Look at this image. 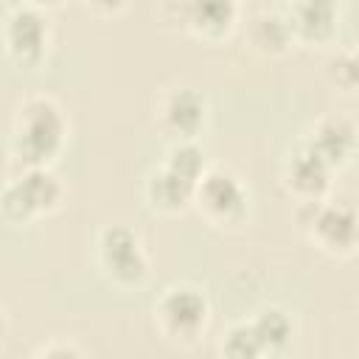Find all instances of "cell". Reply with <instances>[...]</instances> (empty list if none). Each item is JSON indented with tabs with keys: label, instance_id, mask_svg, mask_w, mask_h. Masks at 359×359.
I'll return each mask as SVG.
<instances>
[{
	"label": "cell",
	"instance_id": "obj_1",
	"mask_svg": "<svg viewBox=\"0 0 359 359\" xmlns=\"http://www.w3.org/2000/svg\"><path fill=\"white\" fill-rule=\"evenodd\" d=\"M65 135H67L65 115L50 98L34 95L17 107L11 149L25 168L48 165L59 154Z\"/></svg>",
	"mask_w": 359,
	"mask_h": 359
},
{
	"label": "cell",
	"instance_id": "obj_2",
	"mask_svg": "<svg viewBox=\"0 0 359 359\" xmlns=\"http://www.w3.org/2000/svg\"><path fill=\"white\" fill-rule=\"evenodd\" d=\"M59 202H62V182L45 165L25 168L0 194V210L11 224H28L36 216L59 208Z\"/></svg>",
	"mask_w": 359,
	"mask_h": 359
},
{
	"label": "cell",
	"instance_id": "obj_3",
	"mask_svg": "<svg viewBox=\"0 0 359 359\" xmlns=\"http://www.w3.org/2000/svg\"><path fill=\"white\" fill-rule=\"evenodd\" d=\"M154 314L165 339L191 342L199 337V331L208 323V300L199 289L174 286V289H165V294L157 300Z\"/></svg>",
	"mask_w": 359,
	"mask_h": 359
},
{
	"label": "cell",
	"instance_id": "obj_4",
	"mask_svg": "<svg viewBox=\"0 0 359 359\" xmlns=\"http://www.w3.org/2000/svg\"><path fill=\"white\" fill-rule=\"evenodd\" d=\"M191 202H196L199 213L213 224H236L244 216L247 194L241 182L230 171H208L196 180Z\"/></svg>",
	"mask_w": 359,
	"mask_h": 359
},
{
	"label": "cell",
	"instance_id": "obj_5",
	"mask_svg": "<svg viewBox=\"0 0 359 359\" xmlns=\"http://www.w3.org/2000/svg\"><path fill=\"white\" fill-rule=\"evenodd\" d=\"M98 252H101V264H104L107 275L118 286L129 289V286H140L146 280L149 261H146V255L140 250L137 236L129 227H121V224L107 227L101 233Z\"/></svg>",
	"mask_w": 359,
	"mask_h": 359
},
{
	"label": "cell",
	"instance_id": "obj_6",
	"mask_svg": "<svg viewBox=\"0 0 359 359\" xmlns=\"http://www.w3.org/2000/svg\"><path fill=\"white\" fill-rule=\"evenodd\" d=\"M311 208L309 236L311 241L328 252V255H351L356 247V216L351 208L342 205H320V202H306Z\"/></svg>",
	"mask_w": 359,
	"mask_h": 359
},
{
	"label": "cell",
	"instance_id": "obj_7",
	"mask_svg": "<svg viewBox=\"0 0 359 359\" xmlns=\"http://www.w3.org/2000/svg\"><path fill=\"white\" fill-rule=\"evenodd\" d=\"M45 45H48V25L42 14L31 6L17 8L6 25V48L11 59L20 65H36L45 53Z\"/></svg>",
	"mask_w": 359,
	"mask_h": 359
},
{
	"label": "cell",
	"instance_id": "obj_8",
	"mask_svg": "<svg viewBox=\"0 0 359 359\" xmlns=\"http://www.w3.org/2000/svg\"><path fill=\"white\" fill-rule=\"evenodd\" d=\"M177 25L199 36H222L236 22V0H171Z\"/></svg>",
	"mask_w": 359,
	"mask_h": 359
},
{
	"label": "cell",
	"instance_id": "obj_9",
	"mask_svg": "<svg viewBox=\"0 0 359 359\" xmlns=\"http://www.w3.org/2000/svg\"><path fill=\"white\" fill-rule=\"evenodd\" d=\"M337 20V6L334 0H294L292 14H289V28L294 39L303 42H323L331 36Z\"/></svg>",
	"mask_w": 359,
	"mask_h": 359
},
{
	"label": "cell",
	"instance_id": "obj_10",
	"mask_svg": "<svg viewBox=\"0 0 359 359\" xmlns=\"http://www.w3.org/2000/svg\"><path fill=\"white\" fill-rule=\"evenodd\" d=\"M202 121H205V101L199 93L182 87V90H174L163 101V123L180 140H191L199 132Z\"/></svg>",
	"mask_w": 359,
	"mask_h": 359
},
{
	"label": "cell",
	"instance_id": "obj_11",
	"mask_svg": "<svg viewBox=\"0 0 359 359\" xmlns=\"http://www.w3.org/2000/svg\"><path fill=\"white\" fill-rule=\"evenodd\" d=\"M353 135H356V129H353V121H351V118H345V115L325 118V121H320V126L314 129L309 149H311L314 154H320V157L334 168L337 163H342V160L353 151Z\"/></svg>",
	"mask_w": 359,
	"mask_h": 359
},
{
	"label": "cell",
	"instance_id": "obj_12",
	"mask_svg": "<svg viewBox=\"0 0 359 359\" xmlns=\"http://www.w3.org/2000/svg\"><path fill=\"white\" fill-rule=\"evenodd\" d=\"M328 177H331V165L309 146L289 165V185L303 202H317L320 194L328 188Z\"/></svg>",
	"mask_w": 359,
	"mask_h": 359
},
{
	"label": "cell",
	"instance_id": "obj_13",
	"mask_svg": "<svg viewBox=\"0 0 359 359\" xmlns=\"http://www.w3.org/2000/svg\"><path fill=\"white\" fill-rule=\"evenodd\" d=\"M191 194H194V185L180 180L177 174H171L168 168H160L149 177V185H146V196L151 202L154 210H163V213H177L182 210L188 202H191Z\"/></svg>",
	"mask_w": 359,
	"mask_h": 359
},
{
	"label": "cell",
	"instance_id": "obj_14",
	"mask_svg": "<svg viewBox=\"0 0 359 359\" xmlns=\"http://www.w3.org/2000/svg\"><path fill=\"white\" fill-rule=\"evenodd\" d=\"M292 39L294 36H292L289 22L283 17H278V14H261L250 25V42L261 53L278 56V53H283L292 45Z\"/></svg>",
	"mask_w": 359,
	"mask_h": 359
},
{
	"label": "cell",
	"instance_id": "obj_15",
	"mask_svg": "<svg viewBox=\"0 0 359 359\" xmlns=\"http://www.w3.org/2000/svg\"><path fill=\"white\" fill-rule=\"evenodd\" d=\"M250 325H252V331H255V337H258V342H261L264 351H278V348H283V345L289 342V337H292V320H289V314L280 311V309H266V311H261Z\"/></svg>",
	"mask_w": 359,
	"mask_h": 359
},
{
	"label": "cell",
	"instance_id": "obj_16",
	"mask_svg": "<svg viewBox=\"0 0 359 359\" xmlns=\"http://www.w3.org/2000/svg\"><path fill=\"white\" fill-rule=\"evenodd\" d=\"M163 168H168V171L177 174L180 180L196 185V180L202 177V168H205V154H202V149H199L196 143L180 140V143L168 151V160H165Z\"/></svg>",
	"mask_w": 359,
	"mask_h": 359
},
{
	"label": "cell",
	"instance_id": "obj_17",
	"mask_svg": "<svg viewBox=\"0 0 359 359\" xmlns=\"http://www.w3.org/2000/svg\"><path fill=\"white\" fill-rule=\"evenodd\" d=\"M222 353L224 356H233V359H255L264 353L252 325L241 323V325H233L227 334H224V342H222Z\"/></svg>",
	"mask_w": 359,
	"mask_h": 359
},
{
	"label": "cell",
	"instance_id": "obj_18",
	"mask_svg": "<svg viewBox=\"0 0 359 359\" xmlns=\"http://www.w3.org/2000/svg\"><path fill=\"white\" fill-rule=\"evenodd\" d=\"M328 79L345 93H351L356 87V59L351 50H342L328 62Z\"/></svg>",
	"mask_w": 359,
	"mask_h": 359
},
{
	"label": "cell",
	"instance_id": "obj_19",
	"mask_svg": "<svg viewBox=\"0 0 359 359\" xmlns=\"http://www.w3.org/2000/svg\"><path fill=\"white\" fill-rule=\"evenodd\" d=\"M87 6L101 11V14H115V11H121L126 6V0H87Z\"/></svg>",
	"mask_w": 359,
	"mask_h": 359
},
{
	"label": "cell",
	"instance_id": "obj_20",
	"mask_svg": "<svg viewBox=\"0 0 359 359\" xmlns=\"http://www.w3.org/2000/svg\"><path fill=\"white\" fill-rule=\"evenodd\" d=\"M36 353H42V356H76L81 351L73 348V345H42Z\"/></svg>",
	"mask_w": 359,
	"mask_h": 359
},
{
	"label": "cell",
	"instance_id": "obj_21",
	"mask_svg": "<svg viewBox=\"0 0 359 359\" xmlns=\"http://www.w3.org/2000/svg\"><path fill=\"white\" fill-rule=\"evenodd\" d=\"M31 3V8H53V6H59L62 0H28Z\"/></svg>",
	"mask_w": 359,
	"mask_h": 359
},
{
	"label": "cell",
	"instance_id": "obj_22",
	"mask_svg": "<svg viewBox=\"0 0 359 359\" xmlns=\"http://www.w3.org/2000/svg\"><path fill=\"white\" fill-rule=\"evenodd\" d=\"M3 337H6V317H3V311H0V342H3Z\"/></svg>",
	"mask_w": 359,
	"mask_h": 359
}]
</instances>
